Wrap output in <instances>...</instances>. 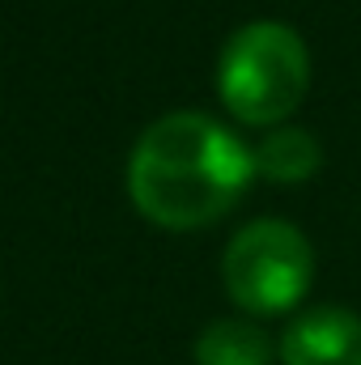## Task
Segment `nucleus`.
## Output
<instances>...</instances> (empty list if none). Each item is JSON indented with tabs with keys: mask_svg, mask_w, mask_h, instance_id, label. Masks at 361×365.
<instances>
[{
	"mask_svg": "<svg viewBox=\"0 0 361 365\" xmlns=\"http://www.w3.org/2000/svg\"><path fill=\"white\" fill-rule=\"evenodd\" d=\"M213 86L234 123L280 128L310 93V47L289 21H243L217 51Z\"/></svg>",
	"mask_w": 361,
	"mask_h": 365,
	"instance_id": "nucleus-2",
	"label": "nucleus"
},
{
	"mask_svg": "<svg viewBox=\"0 0 361 365\" xmlns=\"http://www.w3.org/2000/svg\"><path fill=\"white\" fill-rule=\"evenodd\" d=\"M221 284L247 319L289 314L315 284V247L293 221L255 217L225 242Z\"/></svg>",
	"mask_w": 361,
	"mask_h": 365,
	"instance_id": "nucleus-3",
	"label": "nucleus"
},
{
	"mask_svg": "<svg viewBox=\"0 0 361 365\" xmlns=\"http://www.w3.org/2000/svg\"><path fill=\"white\" fill-rule=\"evenodd\" d=\"M276 344L255 319H213L195 336V365H272Z\"/></svg>",
	"mask_w": 361,
	"mask_h": 365,
	"instance_id": "nucleus-6",
	"label": "nucleus"
},
{
	"mask_svg": "<svg viewBox=\"0 0 361 365\" xmlns=\"http://www.w3.org/2000/svg\"><path fill=\"white\" fill-rule=\"evenodd\" d=\"M280 365H361V314L349 306H315L302 310L280 344Z\"/></svg>",
	"mask_w": 361,
	"mask_h": 365,
	"instance_id": "nucleus-4",
	"label": "nucleus"
},
{
	"mask_svg": "<svg viewBox=\"0 0 361 365\" xmlns=\"http://www.w3.org/2000/svg\"><path fill=\"white\" fill-rule=\"evenodd\" d=\"M251 162H255V179L306 182L323 166V145L315 140V132H306L298 123H280L251 145Z\"/></svg>",
	"mask_w": 361,
	"mask_h": 365,
	"instance_id": "nucleus-5",
	"label": "nucleus"
},
{
	"mask_svg": "<svg viewBox=\"0 0 361 365\" xmlns=\"http://www.w3.org/2000/svg\"><path fill=\"white\" fill-rule=\"evenodd\" d=\"M132 208L171 234L217 225L238 208L255 179L251 145L208 110H171L153 119L128 153Z\"/></svg>",
	"mask_w": 361,
	"mask_h": 365,
	"instance_id": "nucleus-1",
	"label": "nucleus"
}]
</instances>
